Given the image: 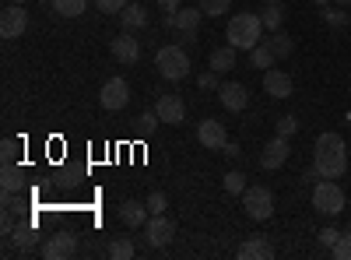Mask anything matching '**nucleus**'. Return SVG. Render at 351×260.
I'll return each instance as SVG.
<instances>
[{"mask_svg": "<svg viewBox=\"0 0 351 260\" xmlns=\"http://www.w3.org/2000/svg\"><path fill=\"white\" fill-rule=\"evenodd\" d=\"M313 169L319 172V180H341L348 172V152H344V137L327 130L316 137L313 148Z\"/></svg>", "mask_w": 351, "mask_h": 260, "instance_id": "f257e3e1", "label": "nucleus"}, {"mask_svg": "<svg viewBox=\"0 0 351 260\" xmlns=\"http://www.w3.org/2000/svg\"><path fill=\"white\" fill-rule=\"evenodd\" d=\"M225 39H228V46H236V49L260 46L263 43V21H260V14H250V11L232 14L228 28H225Z\"/></svg>", "mask_w": 351, "mask_h": 260, "instance_id": "f03ea898", "label": "nucleus"}, {"mask_svg": "<svg viewBox=\"0 0 351 260\" xmlns=\"http://www.w3.org/2000/svg\"><path fill=\"white\" fill-rule=\"evenodd\" d=\"M155 67L162 71L165 81H183L190 74V56H186V49L180 43H172V46H162L155 53Z\"/></svg>", "mask_w": 351, "mask_h": 260, "instance_id": "7ed1b4c3", "label": "nucleus"}, {"mask_svg": "<svg viewBox=\"0 0 351 260\" xmlns=\"http://www.w3.org/2000/svg\"><path fill=\"white\" fill-rule=\"evenodd\" d=\"M243 208L253 222H267L274 215V190L263 187V183H253L243 190Z\"/></svg>", "mask_w": 351, "mask_h": 260, "instance_id": "20e7f679", "label": "nucleus"}, {"mask_svg": "<svg viewBox=\"0 0 351 260\" xmlns=\"http://www.w3.org/2000/svg\"><path fill=\"white\" fill-rule=\"evenodd\" d=\"M313 208L319 215H341L344 211V190L334 180H319L313 187Z\"/></svg>", "mask_w": 351, "mask_h": 260, "instance_id": "39448f33", "label": "nucleus"}, {"mask_svg": "<svg viewBox=\"0 0 351 260\" xmlns=\"http://www.w3.org/2000/svg\"><path fill=\"white\" fill-rule=\"evenodd\" d=\"M200 18H204L200 8H180L176 14L165 18V25L172 28V32H180L183 39H193V36H197V28H200Z\"/></svg>", "mask_w": 351, "mask_h": 260, "instance_id": "423d86ee", "label": "nucleus"}, {"mask_svg": "<svg viewBox=\"0 0 351 260\" xmlns=\"http://www.w3.org/2000/svg\"><path fill=\"white\" fill-rule=\"evenodd\" d=\"M39 253H43L46 260H67V257L77 253V236H74V233H56V236H49V239L39 246Z\"/></svg>", "mask_w": 351, "mask_h": 260, "instance_id": "0eeeda50", "label": "nucleus"}, {"mask_svg": "<svg viewBox=\"0 0 351 260\" xmlns=\"http://www.w3.org/2000/svg\"><path fill=\"white\" fill-rule=\"evenodd\" d=\"M155 113H158V120H162V123L176 127V123H183V120H186V102H183L180 95L165 92V95L155 99Z\"/></svg>", "mask_w": 351, "mask_h": 260, "instance_id": "6e6552de", "label": "nucleus"}, {"mask_svg": "<svg viewBox=\"0 0 351 260\" xmlns=\"http://www.w3.org/2000/svg\"><path fill=\"white\" fill-rule=\"evenodd\" d=\"M102 109H109V113H116V109H123L127 102H130V84L123 81V78H109L106 84H102Z\"/></svg>", "mask_w": 351, "mask_h": 260, "instance_id": "1a4fd4ad", "label": "nucleus"}, {"mask_svg": "<svg viewBox=\"0 0 351 260\" xmlns=\"http://www.w3.org/2000/svg\"><path fill=\"white\" fill-rule=\"evenodd\" d=\"M144 236H148V243H152L155 250H162V246H169L172 236H176V222L165 218V215H152L148 225H144Z\"/></svg>", "mask_w": 351, "mask_h": 260, "instance_id": "9d476101", "label": "nucleus"}, {"mask_svg": "<svg viewBox=\"0 0 351 260\" xmlns=\"http://www.w3.org/2000/svg\"><path fill=\"white\" fill-rule=\"evenodd\" d=\"M288 155H291L288 137H278V134H274L267 144H263V152H260V165L267 169V172H271V169H281V165L288 162Z\"/></svg>", "mask_w": 351, "mask_h": 260, "instance_id": "9b49d317", "label": "nucleus"}, {"mask_svg": "<svg viewBox=\"0 0 351 260\" xmlns=\"http://www.w3.org/2000/svg\"><path fill=\"white\" fill-rule=\"evenodd\" d=\"M197 141H200L208 152H225L228 130H225V123H218V120H200V127H197Z\"/></svg>", "mask_w": 351, "mask_h": 260, "instance_id": "f8f14e48", "label": "nucleus"}, {"mask_svg": "<svg viewBox=\"0 0 351 260\" xmlns=\"http://www.w3.org/2000/svg\"><path fill=\"white\" fill-rule=\"evenodd\" d=\"M25 28H28V11H25V4H11L4 14H0V36H4V39H21Z\"/></svg>", "mask_w": 351, "mask_h": 260, "instance_id": "ddd939ff", "label": "nucleus"}, {"mask_svg": "<svg viewBox=\"0 0 351 260\" xmlns=\"http://www.w3.org/2000/svg\"><path fill=\"white\" fill-rule=\"evenodd\" d=\"M218 102H221L228 113H243V109L250 106L246 84H239V81H225V84H218Z\"/></svg>", "mask_w": 351, "mask_h": 260, "instance_id": "4468645a", "label": "nucleus"}, {"mask_svg": "<svg viewBox=\"0 0 351 260\" xmlns=\"http://www.w3.org/2000/svg\"><path fill=\"white\" fill-rule=\"evenodd\" d=\"M109 53H112V60L116 64H137L141 60V43L130 36V32H123V36H116L112 43H109Z\"/></svg>", "mask_w": 351, "mask_h": 260, "instance_id": "2eb2a0df", "label": "nucleus"}, {"mask_svg": "<svg viewBox=\"0 0 351 260\" xmlns=\"http://www.w3.org/2000/svg\"><path fill=\"white\" fill-rule=\"evenodd\" d=\"M291 88H295L291 74H285V71H278V67L263 71V92H267V95H274V99H288Z\"/></svg>", "mask_w": 351, "mask_h": 260, "instance_id": "dca6fc26", "label": "nucleus"}, {"mask_svg": "<svg viewBox=\"0 0 351 260\" xmlns=\"http://www.w3.org/2000/svg\"><path fill=\"white\" fill-rule=\"evenodd\" d=\"M148 218H152V211H148V204H141V200H123L120 204V222L127 228H144Z\"/></svg>", "mask_w": 351, "mask_h": 260, "instance_id": "f3484780", "label": "nucleus"}, {"mask_svg": "<svg viewBox=\"0 0 351 260\" xmlns=\"http://www.w3.org/2000/svg\"><path fill=\"white\" fill-rule=\"evenodd\" d=\"M271 257H274V246H271V239H263V236H250L239 246V260H271Z\"/></svg>", "mask_w": 351, "mask_h": 260, "instance_id": "a211bd4d", "label": "nucleus"}, {"mask_svg": "<svg viewBox=\"0 0 351 260\" xmlns=\"http://www.w3.org/2000/svg\"><path fill=\"white\" fill-rule=\"evenodd\" d=\"M120 18V25H123V32H137V28H144L148 25V11L141 8V0H130V4L116 14Z\"/></svg>", "mask_w": 351, "mask_h": 260, "instance_id": "6ab92c4d", "label": "nucleus"}, {"mask_svg": "<svg viewBox=\"0 0 351 260\" xmlns=\"http://www.w3.org/2000/svg\"><path fill=\"white\" fill-rule=\"evenodd\" d=\"M11 239H14V246L21 250V257H25V253H32V250L39 246V233H36V222H28V225H14Z\"/></svg>", "mask_w": 351, "mask_h": 260, "instance_id": "aec40b11", "label": "nucleus"}, {"mask_svg": "<svg viewBox=\"0 0 351 260\" xmlns=\"http://www.w3.org/2000/svg\"><path fill=\"white\" fill-rule=\"evenodd\" d=\"M0 187H4L8 193H21V187H25V169H21L18 162H8L4 172H0Z\"/></svg>", "mask_w": 351, "mask_h": 260, "instance_id": "412c9836", "label": "nucleus"}, {"mask_svg": "<svg viewBox=\"0 0 351 260\" xmlns=\"http://www.w3.org/2000/svg\"><path fill=\"white\" fill-rule=\"evenodd\" d=\"M236 46H218L215 53H211V71H218V74H225V71H232V67H236Z\"/></svg>", "mask_w": 351, "mask_h": 260, "instance_id": "4be33fe9", "label": "nucleus"}, {"mask_svg": "<svg viewBox=\"0 0 351 260\" xmlns=\"http://www.w3.org/2000/svg\"><path fill=\"white\" fill-rule=\"evenodd\" d=\"M274 60H278V56H274V49L267 46V39H263L260 46H253V49H250V64H253V67H260V71H271V67H274Z\"/></svg>", "mask_w": 351, "mask_h": 260, "instance_id": "5701e85b", "label": "nucleus"}, {"mask_svg": "<svg viewBox=\"0 0 351 260\" xmlns=\"http://www.w3.org/2000/svg\"><path fill=\"white\" fill-rule=\"evenodd\" d=\"M106 253H109V260H134V239H127V236H116L109 246H106Z\"/></svg>", "mask_w": 351, "mask_h": 260, "instance_id": "b1692460", "label": "nucleus"}, {"mask_svg": "<svg viewBox=\"0 0 351 260\" xmlns=\"http://www.w3.org/2000/svg\"><path fill=\"white\" fill-rule=\"evenodd\" d=\"M267 46L274 49V56H278V60H285V56H291V53H295V43H291V36H288V32H281V28H278V32H271Z\"/></svg>", "mask_w": 351, "mask_h": 260, "instance_id": "393cba45", "label": "nucleus"}, {"mask_svg": "<svg viewBox=\"0 0 351 260\" xmlns=\"http://www.w3.org/2000/svg\"><path fill=\"white\" fill-rule=\"evenodd\" d=\"M49 8L60 18H81L84 14V0H49Z\"/></svg>", "mask_w": 351, "mask_h": 260, "instance_id": "a878e982", "label": "nucleus"}, {"mask_svg": "<svg viewBox=\"0 0 351 260\" xmlns=\"http://www.w3.org/2000/svg\"><path fill=\"white\" fill-rule=\"evenodd\" d=\"M260 21H263V28H267V32H278L281 28V21H285V11H281V4H267L260 11Z\"/></svg>", "mask_w": 351, "mask_h": 260, "instance_id": "bb28decb", "label": "nucleus"}, {"mask_svg": "<svg viewBox=\"0 0 351 260\" xmlns=\"http://www.w3.org/2000/svg\"><path fill=\"white\" fill-rule=\"evenodd\" d=\"M158 123H162V120H158L155 109H152V113H141V117H137V134H141V137H152V134L158 130Z\"/></svg>", "mask_w": 351, "mask_h": 260, "instance_id": "cd10ccee", "label": "nucleus"}, {"mask_svg": "<svg viewBox=\"0 0 351 260\" xmlns=\"http://www.w3.org/2000/svg\"><path fill=\"white\" fill-rule=\"evenodd\" d=\"M197 8L208 14V18H218V14H225L232 8V0H197Z\"/></svg>", "mask_w": 351, "mask_h": 260, "instance_id": "c85d7f7f", "label": "nucleus"}, {"mask_svg": "<svg viewBox=\"0 0 351 260\" xmlns=\"http://www.w3.org/2000/svg\"><path fill=\"white\" fill-rule=\"evenodd\" d=\"M221 183H225L228 193H243V190H246V176H243V172H236V169L225 172V180H221Z\"/></svg>", "mask_w": 351, "mask_h": 260, "instance_id": "c756f323", "label": "nucleus"}, {"mask_svg": "<svg viewBox=\"0 0 351 260\" xmlns=\"http://www.w3.org/2000/svg\"><path fill=\"white\" fill-rule=\"evenodd\" d=\"M295 130H299V120L291 117V113H285V117H281V120L274 123V134H278V137H291Z\"/></svg>", "mask_w": 351, "mask_h": 260, "instance_id": "7c9ffc66", "label": "nucleus"}, {"mask_svg": "<svg viewBox=\"0 0 351 260\" xmlns=\"http://www.w3.org/2000/svg\"><path fill=\"white\" fill-rule=\"evenodd\" d=\"M330 257L334 260H351V236L348 233H341V239L330 246Z\"/></svg>", "mask_w": 351, "mask_h": 260, "instance_id": "2f4dec72", "label": "nucleus"}, {"mask_svg": "<svg viewBox=\"0 0 351 260\" xmlns=\"http://www.w3.org/2000/svg\"><path fill=\"white\" fill-rule=\"evenodd\" d=\"M18 152H21V144L14 137H4V144H0V158H4V165L8 162H18Z\"/></svg>", "mask_w": 351, "mask_h": 260, "instance_id": "473e14b6", "label": "nucleus"}, {"mask_svg": "<svg viewBox=\"0 0 351 260\" xmlns=\"http://www.w3.org/2000/svg\"><path fill=\"white\" fill-rule=\"evenodd\" d=\"M324 21H327L330 28H348V21H351V18H348V11H344V8H337V11H330V8H327V11H324Z\"/></svg>", "mask_w": 351, "mask_h": 260, "instance_id": "72a5a7b5", "label": "nucleus"}, {"mask_svg": "<svg viewBox=\"0 0 351 260\" xmlns=\"http://www.w3.org/2000/svg\"><path fill=\"white\" fill-rule=\"evenodd\" d=\"M144 204H148V211H152V215H165V208H169V197H165L162 190H155L148 200H144Z\"/></svg>", "mask_w": 351, "mask_h": 260, "instance_id": "f704fd0d", "label": "nucleus"}, {"mask_svg": "<svg viewBox=\"0 0 351 260\" xmlns=\"http://www.w3.org/2000/svg\"><path fill=\"white\" fill-rule=\"evenodd\" d=\"M127 4H130V0H95V8H99L102 14H120Z\"/></svg>", "mask_w": 351, "mask_h": 260, "instance_id": "c9c22d12", "label": "nucleus"}, {"mask_svg": "<svg viewBox=\"0 0 351 260\" xmlns=\"http://www.w3.org/2000/svg\"><path fill=\"white\" fill-rule=\"evenodd\" d=\"M197 84H200L204 92H211V88H218V71H208V74H200V78H197Z\"/></svg>", "mask_w": 351, "mask_h": 260, "instance_id": "e433bc0d", "label": "nucleus"}, {"mask_svg": "<svg viewBox=\"0 0 351 260\" xmlns=\"http://www.w3.org/2000/svg\"><path fill=\"white\" fill-rule=\"evenodd\" d=\"M337 239H341V233H337V228H319V243H324L327 250H330Z\"/></svg>", "mask_w": 351, "mask_h": 260, "instance_id": "4c0bfd02", "label": "nucleus"}, {"mask_svg": "<svg viewBox=\"0 0 351 260\" xmlns=\"http://www.w3.org/2000/svg\"><path fill=\"white\" fill-rule=\"evenodd\" d=\"M183 8V0H158V11L169 18V14H176V11H180Z\"/></svg>", "mask_w": 351, "mask_h": 260, "instance_id": "58836bf2", "label": "nucleus"}, {"mask_svg": "<svg viewBox=\"0 0 351 260\" xmlns=\"http://www.w3.org/2000/svg\"><path fill=\"white\" fill-rule=\"evenodd\" d=\"M0 228H4L8 236L14 233V218H11V208H4V218H0Z\"/></svg>", "mask_w": 351, "mask_h": 260, "instance_id": "ea45409f", "label": "nucleus"}, {"mask_svg": "<svg viewBox=\"0 0 351 260\" xmlns=\"http://www.w3.org/2000/svg\"><path fill=\"white\" fill-rule=\"evenodd\" d=\"M225 155H228V158H239V155H243V148H239L236 141H228V144H225Z\"/></svg>", "mask_w": 351, "mask_h": 260, "instance_id": "a19ab883", "label": "nucleus"}, {"mask_svg": "<svg viewBox=\"0 0 351 260\" xmlns=\"http://www.w3.org/2000/svg\"><path fill=\"white\" fill-rule=\"evenodd\" d=\"M334 4H337V8H351V0H334Z\"/></svg>", "mask_w": 351, "mask_h": 260, "instance_id": "79ce46f5", "label": "nucleus"}, {"mask_svg": "<svg viewBox=\"0 0 351 260\" xmlns=\"http://www.w3.org/2000/svg\"><path fill=\"white\" fill-rule=\"evenodd\" d=\"M313 4H330V0H313Z\"/></svg>", "mask_w": 351, "mask_h": 260, "instance_id": "37998d69", "label": "nucleus"}, {"mask_svg": "<svg viewBox=\"0 0 351 260\" xmlns=\"http://www.w3.org/2000/svg\"><path fill=\"white\" fill-rule=\"evenodd\" d=\"M263 4H281V0H263Z\"/></svg>", "mask_w": 351, "mask_h": 260, "instance_id": "c03bdc74", "label": "nucleus"}, {"mask_svg": "<svg viewBox=\"0 0 351 260\" xmlns=\"http://www.w3.org/2000/svg\"><path fill=\"white\" fill-rule=\"evenodd\" d=\"M11 4H25V0H11Z\"/></svg>", "mask_w": 351, "mask_h": 260, "instance_id": "a18cd8bd", "label": "nucleus"}, {"mask_svg": "<svg viewBox=\"0 0 351 260\" xmlns=\"http://www.w3.org/2000/svg\"><path fill=\"white\" fill-rule=\"evenodd\" d=\"M348 236H351V225H348Z\"/></svg>", "mask_w": 351, "mask_h": 260, "instance_id": "49530a36", "label": "nucleus"}]
</instances>
